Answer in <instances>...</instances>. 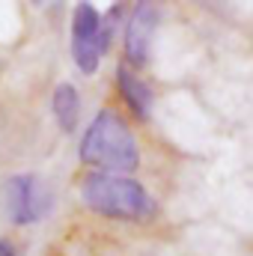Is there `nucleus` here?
<instances>
[{
  "mask_svg": "<svg viewBox=\"0 0 253 256\" xmlns=\"http://www.w3.org/2000/svg\"><path fill=\"white\" fill-rule=\"evenodd\" d=\"M80 161L98 170H137L140 146L116 110H102L80 140Z\"/></svg>",
  "mask_w": 253,
  "mask_h": 256,
  "instance_id": "1",
  "label": "nucleus"
},
{
  "mask_svg": "<svg viewBox=\"0 0 253 256\" xmlns=\"http://www.w3.org/2000/svg\"><path fill=\"white\" fill-rule=\"evenodd\" d=\"M6 202H9V214L15 224H36L48 212L51 196L45 191L42 179H36L33 173H21V176L9 179Z\"/></svg>",
  "mask_w": 253,
  "mask_h": 256,
  "instance_id": "4",
  "label": "nucleus"
},
{
  "mask_svg": "<svg viewBox=\"0 0 253 256\" xmlns=\"http://www.w3.org/2000/svg\"><path fill=\"white\" fill-rule=\"evenodd\" d=\"M116 84H120V92L128 102V108L134 110L137 120H149L152 114V90L128 68V66H120L116 68Z\"/></svg>",
  "mask_w": 253,
  "mask_h": 256,
  "instance_id": "6",
  "label": "nucleus"
},
{
  "mask_svg": "<svg viewBox=\"0 0 253 256\" xmlns=\"http://www.w3.org/2000/svg\"><path fill=\"white\" fill-rule=\"evenodd\" d=\"M54 116L63 131H74L80 122V96L72 84H60L54 90Z\"/></svg>",
  "mask_w": 253,
  "mask_h": 256,
  "instance_id": "7",
  "label": "nucleus"
},
{
  "mask_svg": "<svg viewBox=\"0 0 253 256\" xmlns=\"http://www.w3.org/2000/svg\"><path fill=\"white\" fill-rule=\"evenodd\" d=\"M155 30H158V9L152 3H137L126 27V57L131 66H143L149 60Z\"/></svg>",
  "mask_w": 253,
  "mask_h": 256,
  "instance_id": "5",
  "label": "nucleus"
},
{
  "mask_svg": "<svg viewBox=\"0 0 253 256\" xmlns=\"http://www.w3.org/2000/svg\"><path fill=\"white\" fill-rule=\"evenodd\" d=\"M0 256H15V248L9 242H3V238H0Z\"/></svg>",
  "mask_w": 253,
  "mask_h": 256,
  "instance_id": "8",
  "label": "nucleus"
},
{
  "mask_svg": "<svg viewBox=\"0 0 253 256\" xmlns=\"http://www.w3.org/2000/svg\"><path fill=\"white\" fill-rule=\"evenodd\" d=\"M102 15L90 3H78L72 15V57L84 74H96L102 63Z\"/></svg>",
  "mask_w": 253,
  "mask_h": 256,
  "instance_id": "3",
  "label": "nucleus"
},
{
  "mask_svg": "<svg viewBox=\"0 0 253 256\" xmlns=\"http://www.w3.org/2000/svg\"><path fill=\"white\" fill-rule=\"evenodd\" d=\"M80 196L92 212L114 220H143V218H152L155 212L152 196L140 182L128 176H114V173L86 176L80 185Z\"/></svg>",
  "mask_w": 253,
  "mask_h": 256,
  "instance_id": "2",
  "label": "nucleus"
}]
</instances>
